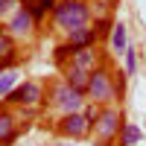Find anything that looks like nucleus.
<instances>
[{
    "label": "nucleus",
    "mask_w": 146,
    "mask_h": 146,
    "mask_svg": "<svg viewBox=\"0 0 146 146\" xmlns=\"http://www.w3.org/2000/svg\"><path fill=\"white\" fill-rule=\"evenodd\" d=\"M50 18H53V27L58 32L70 35L82 27H91L94 9H91V3H82V0H58Z\"/></svg>",
    "instance_id": "nucleus-1"
},
{
    "label": "nucleus",
    "mask_w": 146,
    "mask_h": 146,
    "mask_svg": "<svg viewBox=\"0 0 146 146\" xmlns=\"http://www.w3.org/2000/svg\"><path fill=\"white\" fill-rule=\"evenodd\" d=\"M85 100L94 102V105H117L120 96H117V85H114V70L108 64H100L91 70V79H88V88H85Z\"/></svg>",
    "instance_id": "nucleus-2"
},
{
    "label": "nucleus",
    "mask_w": 146,
    "mask_h": 146,
    "mask_svg": "<svg viewBox=\"0 0 146 146\" xmlns=\"http://www.w3.org/2000/svg\"><path fill=\"white\" fill-rule=\"evenodd\" d=\"M47 94H50V105L58 108L62 114H73V111H82L85 108V94L76 91V88H70V85L64 79H56L50 82V88H47Z\"/></svg>",
    "instance_id": "nucleus-3"
},
{
    "label": "nucleus",
    "mask_w": 146,
    "mask_h": 146,
    "mask_svg": "<svg viewBox=\"0 0 146 146\" xmlns=\"http://www.w3.org/2000/svg\"><path fill=\"white\" fill-rule=\"evenodd\" d=\"M123 114H120V108L117 105H102L100 108V117H96V123H94V135L100 143L105 146H111L117 137H120V131H123Z\"/></svg>",
    "instance_id": "nucleus-4"
},
{
    "label": "nucleus",
    "mask_w": 146,
    "mask_h": 146,
    "mask_svg": "<svg viewBox=\"0 0 146 146\" xmlns=\"http://www.w3.org/2000/svg\"><path fill=\"white\" fill-rule=\"evenodd\" d=\"M3 102H6V105L27 108V111H35V108H41V105L47 102V94H44V85H41V82L27 79V82H18V88L12 91Z\"/></svg>",
    "instance_id": "nucleus-5"
},
{
    "label": "nucleus",
    "mask_w": 146,
    "mask_h": 146,
    "mask_svg": "<svg viewBox=\"0 0 146 146\" xmlns=\"http://www.w3.org/2000/svg\"><path fill=\"white\" fill-rule=\"evenodd\" d=\"M56 131L62 135L64 140H85L94 131V126L88 123V117H85L82 111H73V114H62L58 117V123H56Z\"/></svg>",
    "instance_id": "nucleus-6"
},
{
    "label": "nucleus",
    "mask_w": 146,
    "mask_h": 146,
    "mask_svg": "<svg viewBox=\"0 0 146 146\" xmlns=\"http://www.w3.org/2000/svg\"><path fill=\"white\" fill-rule=\"evenodd\" d=\"M3 27L9 29V35H12L15 41H27V38H32V35H35V27H38V23L32 21V15H29L23 6H18V9L6 18Z\"/></svg>",
    "instance_id": "nucleus-7"
},
{
    "label": "nucleus",
    "mask_w": 146,
    "mask_h": 146,
    "mask_svg": "<svg viewBox=\"0 0 146 146\" xmlns=\"http://www.w3.org/2000/svg\"><path fill=\"white\" fill-rule=\"evenodd\" d=\"M18 135H21V126H18L15 114H12L6 108V102L0 100V146H12L18 140Z\"/></svg>",
    "instance_id": "nucleus-8"
},
{
    "label": "nucleus",
    "mask_w": 146,
    "mask_h": 146,
    "mask_svg": "<svg viewBox=\"0 0 146 146\" xmlns=\"http://www.w3.org/2000/svg\"><path fill=\"white\" fill-rule=\"evenodd\" d=\"M96 32H94V27H82V29H76V32H70V35H64V44L70 47V50H91V47H96Z\"/></svg>",
    "instance_id": "nucleus-9"
},
{
    "label": "nucleus",
    "mask_w": 146,
    "mask_h": 146,
    "mask_svg": "<svg viewBox=\"0 0 146 146\" xmlns=\"http://www.w3.org/2000/svg\"><path fill=\"white\" fill-rule=\"evenodd\" d=\"M67 64H73V67H82V70H94V67H100V64H105L102 58H100V53H96V47H91V50H73V56H70V62Z\"/></svg>",
    "instance_id": "nucleus-10"
},
{
    "label": "nucleus",
    "mask_w": 146,
    "mask_h": 146,
    "mask_svg": "<svg viewBox=\"0 0 146 146\" xmlns=\"http://www.w3.org/2000/svg\"><path fill=\"white\" fill-rule=\"evenodd\" d=\"M62 79L70 85V88H76L85 94V88H88V79H91V73L88 70H82V67H73V64H64L62 67Z\"/></svg>",
    "instance_id": "nucleus-11"
},
{
    "label": "nucleus",
    "mask_w": 146,
    "mask_h": 146,
    "mask_svg": "<svg viewBox=\"0 0 146 146\" xmlns=\"http://www.w3.org/2000/svg\"><path fill=\"white\" fill-rule=\"evenodd\" d=\"M108 44H111V53L114 56H123L129 50V35H126V23H114L111 35H108Z\"/></svg>",
    "instance_id": "nucleus-12"
},
{
    "label": "nucleus",
    "mask_w": 146,
    "mask_h": 146,
    "mask_svg": "<svg viewBox=\"0 0 146 146\" xmlns=\"http://www.w3.org/2000/svg\"><path fill=\"white\" fill-rule=\"evenodd\" d=\"M114 18H111V12H102V15H94L91 18V27H94V32H96V38H108V35H111V29H114Z\"/></svg>",
    "instance_id": "nucleus-13"
},
{
    "label": "nucleus",
    "mask_w": 146,
    "mask_h": 146,
    "mask_svg": "<svg viewBox=\"0 0 146 146\" xmlns=\"http://www.w3.org/2000/svg\"><path fill=\"white\" fill-rule=\"evenodd\" d=\"M0 58H21V53H18V41L9 35L6 27H0Z\"/></svg>",
    "instance_id": "nucleus-14"
},
{
    "label": "nucleus",
    "mask_w": 146,
    "mask_h": 146,
    "mask_svg": "<svg viewBox=\"0 0 146 146\" xmlns=\"http://www.w3.org/2000/svg\"><path fill=\"white\" fill-rule=\"evenodd\" d=\"M18 79H21L18 67H12V70H3V73H0V100H6V96L18 88Z\"/></svg>",
    "instance_id": "nucleus-15"
},
{
    "label": "nucleus",
    "mask_w": 146,
    "mask_h": 146,
    "mask_svg": "<svg viewBox=\"0 0 146 146\" xmlns=\"http://www.w3.org/2000/svg\"><path fill=\"white\" fill-rule=\"evenodd\" d=\"M140 140H143L140 126L126 123V126H123V131H120V146H135V143H140Z\"/></svg>",
    "instance_id": "nucleus-16"
},
{
    "label": "nucleus",
    "mask_w": 146,
    "mask_h": 146,
    "mask_svg": "<svg viewBox=\"0 0 146 146\" xmlns=\"http://www.w3.org/2000/svg\"><path fill=\"white\" fill-rule=\"evenodd\" d=\"M123 62H126V76H135L137 73V50L135 47H129L123 53Z\"/></svg>",
    "instance_id": "nucleus-17"
},
{
    "label": "nucleus",
    "mask_w": 146,
    "mask_h": 146,
    "mask_svg": "<svg viewBox=\"0 0 146 146\" xmlns=\"http://www.w3.org/2000/svg\"><path fill=\"white\" fill-rule=\"evenodd\" d=\"M70 56H73L70 47H67V44H58V47H56V53H53V62H56L58 67H64V64L70 62Z\"/></svg>",
    "instance_id": "nucleus-18"
},
{
    "label": "nucleus",
    "mask_w": 146,
    "mask_h": 146,
    "mask_svg": "<svg viewBox=\"0 0 146 146\" xmlns=\"http://www.w3.org/2000/svg\"><path fill=\"white\" fill-rule=\"evenodd\" d=\"M18 6H21L18 0H0V21H6V18H9Z\"/></svg>",
    "instance_id": "nucleus-19"
},
{
    "label": "nucleus",
    "mask_w": 146,
    "mask_h": 146,
    "mask_svg": "<svg viewBox=\"0 0 146 146\" xmlns=\"http://www.w3.org/2000/svg\"><path fill=\"white\" fill-rule=\"evenodd\" d=\"M82 114L88 117V123L94 126V123H96V117H100V105H94V102H85V108H82Z\"/></svg>",
    "instance_id": "nucleus-20"
},
{
    "label": "nucleus",
    "mask_w": 146,
    "mask_h": 146,
    "mask_svg": "<svg viewBox=\"0 0 146 146\" xmlns=\"http://www.w3.org/2000/svg\"><path fill=\"white\" fill-rule=\"evenodd\" d=\"M96 3H100V6L105 9V12H114V9H117V3H120V0H96Z\"/></svg>",
    "instance_id": "nucleus-21"
},
{
    "label": "nucleus",
    "mask_w": 146,
    "mask_h": 146,
    "mask_svg": "<svg viewBox=\"0 0 146 146\" xmlns=\"http://www.w3.org/2000/svg\"><path fill=\"white\" fill-rule=\"evenodd\" d=\"M56 146H73V140H64V143H56Z\"/></svg>",
    "instance_id": "nucleus-22"
},
{
    "label": "nucleus",
    "mask_w": 146,
    "mask_h": 146,
    "mask_svg": "<svg viewBox=\"0 0 146 146\" xmlns=\"http://www.w3.org/2000/svg\"><path fill=\"white\" fill-rule=\"evenodd\" d=\"M38 146H56V143H38Z\"/></svg>",
    "instance_id": "nucleus-23"
},
{
    "label": "nucleus",
    "mask_w": 146,
    "mask_h": 146,
    "mask_svg": "<svg viewBox=\"0 0 146 146\" xmlns=\"http://www.w3.org/2000/svg\"><path fill=\"white\" fill-rule=\"evenodd\" d=\"M82 3H94V0H82Z\"/></svg>",
    "instance_id": "nucleus-24"
}]
</instances>
